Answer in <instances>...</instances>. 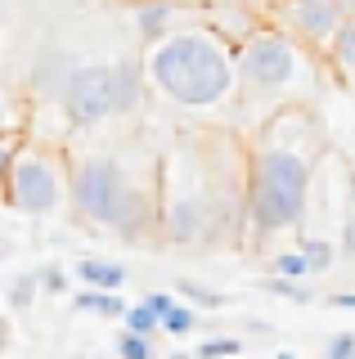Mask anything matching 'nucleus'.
<instances>
[{"label": "nucleus", "mask_w": 355, "mask_h": 359, "mask_svg": "<svg viewBox=\"0 0 355 359\" xmlns=\"http://www.w3.org/2000/svg\"><path fill=\"white\" fill-rule=\"evenodd\" d=\"M319 149H324V135L310 121V112L283 108L265 121L248 162V184H243V216L261 238L302 224Z\"/></svg>", "instance_id": "obj_1"}, {"label": "nucleus", "mask_w": 355, "mask_h": 359, "mask_svg": "<svg viewBox=\"0 0 355 359\" xmlns=\"http://www.w3.org/2000/svg\"><path fill=\"white\" fill-rule=\"evenodd\" d=\"M144 86H153L166 104L189 112H216L234 104V45L216 36L212 27H185L175 36H162L140 59Z\"/></svg>", "instance_id": "obj_2"}, {"label": "nucleus", "mask_w": 355, "mask_h": 359, "mask_svg": "<svg viewBox=\"0 0 355 359\" xmlns=\"http://www.w3.org/2000/svg\"><path fill=\"white\" fill-rule=\"evenodd\" d=\"M234 81L239 95L257 104L293 99L302 86H310V59L279 27H252L234 50Z\"/></svg>", "instance_id": "obj_3"}, {"label": "nucleus", "mask_w": 355, "mask_h": 359, "mask_svg": "<svg viewBox=\"0 0 355 359\" xmlns=\"http://www.w3.org/2000/svg\"><path fill=\"white\" fill-rule=\"evenodd\" d=\"M135 189V175L108 153L76 157L72 171L63 175V198L72 202V211L95 229H113L117 216L126 211V198Z\"/></svg>", "instance_id": "obj_4"}, {"label": "nucleus", "mask_w": 355, "mask_h": 359, "mask_svg": "<svg viewBox=\"0 0 355 359\" xmlns=\"http://www.w3.org/2000/svg\"><path fill=\"white\" fill-rule=\"evenodd\" d=\"M14 211L23 216H50V211L63 207V162L46 149H18L14 162H9V180H5V194Z\"/></svg>", "instance_id": "obj_5"}, {"label": "nucleus", "mask_w": 355, "mask_h": 359, "mask_svg": "<svg viewBox=\"0 0 355 359\" xmlns=\"http://www.w3.org/2000/svg\"><path fill=\"white\" fill-rule=\"evenodd\" d=\"M59 112L68 126H99V121L117 117V99H113V63H81L72 72H63L59 81Z\"/></svg>", "instance_id": "obj_6"}, {"label": "nucleus", "mask_w": 355, "mask_h": 359, "mask_svg": "<svg viewBox=\"0 0 355 359\" xmlns=\"http://www.w3.org/2000/svg\"><path fill=\"white\" fill-rule=\"evenodd\" d=\"M351 14H342L333 0H283L279 9V32L283 36H293L297 45H310V50L324 54V45L333 41V32L342 27Z\"/></svg>", "instance_id": "obj_7"}, {"label": "nucleus", "mask_w": 355, "mask_h": 359, "mask_svg": "<svg viewBox=\"0 0 355 359\" xmlns=\"http://www.w3.org/2000/svg\"><path fill=\"white\" fill-rule=\"evenodd\" d=\"M130 22H135L144 45H158L162 36L198 27V14L189 5H180V0H135V5H130Z\"/></svg>", "instance_id": "obj_8"}, {"label": "nucleus", "mask_w": 355, "mask_h": 359, "mask_svg": "<svg viewBox=\"0 0 355 359\" xmlns=\"http://www.w3.org/2000/svg\"><path fill=\"white\" fill-rule=\"evenodd\" d=\"M76 278H81V287H91V292H121L126 265L108 261V256H86V261H76Z\"/></svg>", "instance_id": "obj_9"}, {"label": "nucleus", "mask_w": 355, "mask_h": 359, "mask_svg": "<svg viewBox=\"0 0 355 359\" xmlns=\"http://www.w3.org/2000/svg\"><path fill=\"white\" fill-rule=\"evenodd\" d=\"M140 95H144V72L135 59H121L113 63V99H117V112H135L140 108Z\"/></svg>", "instance_id": "obj_10"}, {"label": "nucleus", "mask_w": 355, "mask_h": 359, "mask_svg": "<svg viewBox=\"0 0 355 359\" xmlns=\"http://www.w3.org/2000/svg\"><path fill=\"white\" fill-rule=\"evenodd\" d=\"M72 310L99 314V319H121V314H126V301H121V292H91V287H81L72 297Z\"/></svg>", "instance_id": "obj_11"}, {"label": "nucleus", "mask_w": 355, "mask_h": 359, "mask_svg": "<svg viewBox=\"0 0 355 359\" xmlns=\"http://www.w3.org/2000/svg\"><path fill=\"white\" fill-rule=\"evenodd\" d=\"M324 54L333 59V67H337V81H347V76H351V63H355V22L351 18L333 32V41L324 45Z\"/></svg>", "instance_id": "obj_12"}, {"label": "nucleus", "mask_w": 355, "mask_h": 359, "mask_svg": "<svg viewBox=\"0 0 355 359\" xmlns=\"http://www.w3.org/2000/svg\"><path fill=\"white\" fill-rule=\"evenodd\" d=\"M297 256H302V265H306V278H319V274L333 269V261H337V247L328 238H306L297 247Z\"/></svg>", "instance_id": "obj_13"}, {"label": "nucleus", "mask_w": 355, "mask_h": 359, "mask_svg": "<svg viewBox=\"0 0 355 359\" xmlns=\"http://www.w3.org/2000/svg\"><path fill=\"white\" fill-rule=\"evenodd\" d=\"M158 328L171 332V337H189V332L198 328V310L185 306V301H171V306L158 314Z\"/></svg>", "instance_id": "obj_14"}, {"label": "nucleus", "mask_w": 355, "mask_h": 359, "mask_svg": "<svg viewBox=\"0 0 355 359\" xmlns=\"http://www.w3.org/2000/svg\"><path fill=\"white\" fill-rule=\"evenodd\" d=\"M36 297H41L36 269H27V274H14V283H9V292H5L9 310H32V301H36Z\"/></svg>", "instance_id": "obj_15"}, {"label": "nucleus", "mask_w": 355, "mask_h": 359, "mask_svg": "<svg viewBox=\"0 0 355 359\" xmlns=\"http://www.w3.org/2000/svg\"><path fill=\"white\" fill-rule=\"evenodd\" d=\"M121 332H130V337H149L153 341V332H158V314H153L149 306H126V314H121Z\"/></svg>", "instance_id": "obj_16"}, {"label": "nucleus", "mask_w": 355, "mask_h": 359, "mask_svg": "<svg viewBox=\"0 0 355 359\" xmlns=\"http://www.w3.org/2000/svg\"><path fill=\"white\" fill-rule=\"evenodd\" d=\"M175 297L194 301V306H207V310H220V306H225V297L212 292L207 283H198V278H175Z\"/></svg>", "instance_id": "obj_17"}, {"label": "nucleus", "mask_w": 355, "mask_h": 359, "mask_svg": "<svg viewBox=\"0 0 355 359\" xmlns=\"http://www.w3.org/2000/svg\"><path fill=\"white\" fill-rule=\"evenodd\" d=\"M270 274L302 283V278H306V265H302V256H297V247H288V252H270Z\"/></svg>", "instance_id": "obj_18"}, {"label": "nucleus", "mask_w": 355, "mask_h": 359, "mask_svg": "<svg viewBox=\"0 0 355 359\" xmlns=\"http://www.w3.org/2000/svg\"><path fill=\"white\" fill-rule=\"evenodd\" d=\"M243 355V341L239 337H207L203 346H198L194 359H239Z\"/></svg>", "instance_id": "obj_19"}, {"label": "nucleus", "mask_w": 355, "mask_h": 359, "mask_svg": "<svg viewBox=\"0 0 355 359\" xmlns=\"http://www.w3.org/2000/svg\"><path fill=\"white\" fill-rule=\"evenodd\" d=\"M36 287L46 292V297H68V269H63V265L36 269Z\"/></svg>", "instance_id": "obj_20"}, {"label": "nucleus", "mask_w": 355, "mask_h": 359, "mask_svg": "<svg viewBox=\"0 0 355 359\" xmlns=\"http://www.w3.org/2000/svg\"><path fill=\"white\" fill-rule=\"evenodd\" d=\"M117 355H121V359H158V355H153V341H149V337H130V332L117 337Z\"/></svg>", "instance_id": "obj_21"}, {"label": "nucleus", "mask_w": 355, "mask_h": 359, "mask_svg": "<svg viewBox=\"0 0 355 359\" xmlns=\"http://www.w3.org/2000/svg\"><path fill=\"white\" fill-rule=\"evenodd\" d=\"M265 292H270V297H288V301H302V306H306V301H310V292L302 287V283H293V278H265V283H261Z\"/></svg>", "instance_id": "obj_22"}, {"label": "nucleus", "mask_w": 355, "mask_h": 359, "mask_svg": "<svg viewBox=\"0 0 355 359\" xmlns=\"http://www.w3.org/2000/svg\"><path fill=\"white\" fill-rule=\"evenodd\" d=\"M324 359H355V332H333L324 346Z\"/></svg>", "instance_id": "obj_23"}, {"label": "nucleus", "mask_w": 355, "mask_h": 359, "mask_svg": "<svg viewBox=\"0 0 355 359\" xmlns=\"http://www.w3.org/2000/svg\"><path fill=\"white\" fill-rule=\"evenodd\" d=\"M18 144L9 140V135H0V194H5V180H9V162H14Z\"/></svg>", "instance_id": "obj_24"}, {"label": "nucleus", "mask_w": 355, "mask_h": 359, "mask_svg": "<svg viewBox=\"0 0 355 359\" xmlns=\"http://www.w3.org/2000/svg\"><path fill=\"white\" fill-rule=\"evenodd\" d=\"M171 301H175V297H171V292H149V297H144V306H149L153 314H162L166 306H171Z\"/></svg>", "instance_id": "obj_25"}, {"label": "nucleus", "mask_w": 355, "mask_h": 359, "mask_svg": "<svg viewBox=\"0 0 355 359\" xmlns=\"http://www.w3.org/2000/svg\"><path fill=\"white\" fill-rule=\"evenodd\" d=\"M333 306H337V310H351L355 306V292H337V297H333Z\"/></svg>", "instance_id": "obj_26"}, {"label": "nucleus", "mask_w": 355, "mask_h": 359, "mask_svg": "<svg viewBox=\"0 0 355 359\" xmlns=\"http://www.w3.org/2000/svg\"><path fill=\"white\" fill-rule=\"evenodd\" d=\"M0 346H9V319H0Z\"/></svg>", "instance_id": "obj_27"}, {"label": "nucleus", "mask_w": 355, "mask_h": 359, "mask_svg": "<svg viewBox=\"0 0 355 359\" xmlns=\"http://www.w3.org/2000/svg\"><path fill=\"white\" fill-rule=\"evenodd\" d=\"M333 5H337L342 14H351V9H355V0H333Z\"/></svg>", "instance_id": "obj_28"}, {"label": "nucleus", "mask_w": 355, "mask_h": 359, "mask_svg": "<svg viewBox=\"0 0 355 359\" xmlns=\"http://www.w3.org/2000/svg\"><path fill=\"white\" fill-rule=\"evenodd\" d=\"M166 359H194V355H185V351H175V355H166Z\"/></svg>", "instance_id": "obj_29"}, {"label": "nucleus", "mask_w": 355, "mask_h": 359, "mask_svg": "<svg viewBox=\"0 0 355 359\" xmlns=\"http://www.w3.org/2000/svg\"><path fill=\"white\" fill-rule=\"evenodd\" d=\"M274 359H297V355H293V351H283V355H274Z\"/></svg>", "instance_id": "obj_30"}, {"label": "nucleus", "mask_w": 355, "mask_h": 359, "mask_svg": "<svg viewBox=\"0 0 355 359\" xmlns=\"http://www.w3.org/2000/svg\"><path fill=\"white\" fill-rule=\"evenodd\" d=\"M72 359H91V355H72Z\"/></svg>", "instance_id": "obj_31"}]
</instances>
